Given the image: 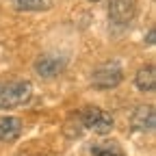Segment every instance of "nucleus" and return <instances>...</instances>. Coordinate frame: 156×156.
I'll return each instance as SVG.
<instances>
[{
  "label": "nucleus",
  "mask_w": 156,
  "mask_h": 156,
  "mask_svg": "<svg viewBox=\"0 0 156 156\" xmlns=\"http://www.w3.org/2000/svg\"><path fill=\"white\" fill-rule=\"evenodd\" d=\"M20 11H46L52 7V0H13Z\"/></svg>",
  "instance_id": "9"
},
{
  "label": "nucleus",
  "mask_w": 156,
  "mask_h": 156,
  "mask_svg": "<svg viewBox=\"0 0 156 156\" xmlns=\"http://www.w3.org/2000/svg\"><path fill=\"white\" fill-rule=\"evenodd\" d=\"M30 98H33V85L28 80H13L0 85V108L2 111L24 106L30 102Z\"/></svg>",
  "instance_id": "1"
},
{
  "label": "nucleus",
  "mask_w": 156,
  "mask_h": 156,
  "mask_svg": "<svg viewBox=\"0 0 156 156\" xmlns=\"http://www.w3.org/2000/svg\"><path fill=\"white\" fill-rule=\"evenodd\" d=\"M80 122H83V126H85L87 130H91V132H95V134H108V132L113 130V126H115L113 117H111L106 111L98 108V106L85 108L83 115H80Z\"/></svg>",
  "instance_id": "3"
},
{
  "label": "nucleus",
  "mask_w": 156,
  "mask_h": 156,
  "mask_svg": "<svg viewBox=\"0 0 156 156\" xmlns=\"http://www.w3.org/2000/svg\"><path fill=\"white\" fill-rule=\"evenodd\" d=\"M134 15H136V2H134V0H111L108 17H111L113 24L126 26L128 22H132Z\"/></svg>",
  "instance_id": "4"
},
{
  "label": "nucleus",
  "mask_w": 156,
  "mask_h": 156,
  "mask_svg": "<svg viewBox=\"0 0 156 156\" xmlns=\"http://www.w3.org/2000/svg\"><path fill=\"white\" fill-rule=\"evenodd\" d=\"M22 134V122L17 117H0V141L11 143Z\"/></svg>",
  "instance_id": "7"
},
{
  "label": "nucleus",
  "mask_w": 156,
  "mask_h": 156,
  "mask_svg": "<svg viewBox=\"0 0 156 156\" xmlns=\"http://www.w3.org/2000/svg\"><path fill=\"white\" fill-rule=\"evenodd\" d=\"M65 69V58L63 56H54V54H44L37 58L35 72L41 78H54Z\"/></svg>",
  "instance_id": "6"
},
{
  "label": "nucleus",
  "mask_w": 156,
  "mask_h": 156,
  "mask_svg": "<svg viewBox=\"0 0 156 156\" xmlns=\"http://www.w3.org/2000/svg\"><path fill=\"white\" fill-rule=\"evenodd\" d=\"M130 126L139 132H152L156 126V113L152 104H141L136 106L132 117H130Z\"/></svg>",
  "instance_id": "5"
},
{
  "label": "nucleus",
  "mask_w": 156,
  "mask_h": 156,
  "mask_svg": "<svg viewBox=\"0 0 156 156\" xmlns=\"http://www.w3.org/2000/svg\"><path fill=\"white\" fill-rule=\"evenodd\" d=\"M134 85H136L139 91H154V87H156V67L154 65L141 67L134 76Z\"/></svg>",
  "instance_id": "8"
},
{
  "label": "nucleus",
  "mask_w": 156,
  "mask_h": 156,
  "mask_svg": "<svg viewBox=\"0 0 156 156\" xmlns=\"http://www.w3.org/2000/svg\"><path fill=\"white\" fill-rule=\"evenodd\" d=\"M154 41H156V30L150 28V33H147V46H154Z\"/></svg>",
  "instance_id": "11"
},
{
  "label": "nucleus",
  "mask_w": 156,
  "mask_h": 156,
  "mask_svg": "<svg viewBox=\"0 0 156 156\" xmlns=\"http://www.w3.org/2000/svg\"><path fill=\"white\" fill-rule=\"evenodd\" d=\"M93 2H98V0H93Z\"/></svg>",
  "instance_id": "12"
},
{
  "label": "nucleus",
  "mask_w": 156,
  "mask_h": 156,
  "mask_svg": "<svg viewBox=\"0 0 156 156\" xmlns=\"http://www.w3.org/2000/svg\"><path fill=\"white\" fill-rule=\"evenodd\" d=\"M124 80V72L119 67L117 61H111V63H104L100 67H95L93 76H91V85L93 89H115Z\"/></svg>",
  "instance_id": "2"
},
{
  "label": "nucleus",
  "mask_w": 156,
  "mask_h": 156,
  "mask_svg": "<svg viewBox=\"0 0 156 156\" xmlns=\"http://www.w3.org/2000/svg\"><path fill=\"white\" fill-rule=\"evenodd\" d=\"M91 156H124L117 143H98L91 145Z\"/></svg>",
  "instance_id": "10"
}]
</instances>
